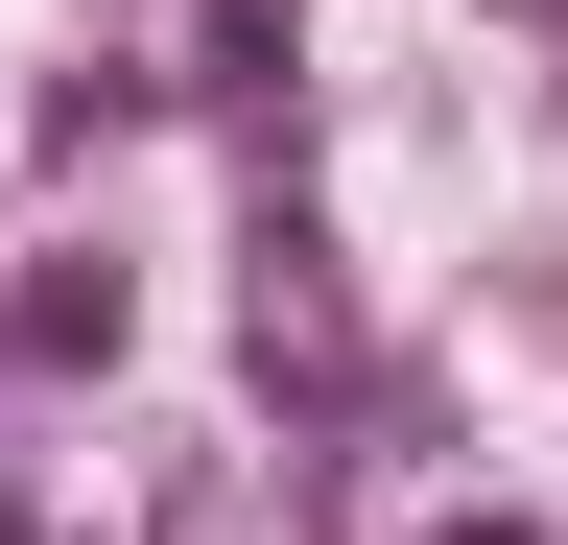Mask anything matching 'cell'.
<instances>
[{
	"instance_id": "cell-2",
	"label": "cell",
	"mask_w": 568,
	"mask_h": 545,
	"mask_svg": "<svg viewBox=\"0 0 568 545\" xmlns=\"http://www.w3.org/2000/svg\"><path fill=\"white\" fill-rule=\"evenodd\" d=\"M95 72H119L142 119H237L284 48H261V0H95Z\"/></svg>"
},
{
	"instance_id": "cell-4",
	"label": "cell",
	"mask_w": 568,
	"mask_h": 545,
	"mask_svg": "<svg viewBox=\"0 0 568 545\" xmlns=\"http://www.w3.org/2000/svg\"><path fill=\"white\" fill-rule=\"evenodd\" d=\"M426 545H545V522H426Z\"/></svg>"
},
{
	"instance_id": "cell-3",
	"label": "cell",
	"mask_w": 568,
	"mask_h": 545,
	"mask_svg": "<svg viewBox=\"0 0 568 545\" xmlns=\"http://www.w3.org/2000/svg\"><path fill=\"white\" fill-rule=\"evenodd\" d=\"M142 545H308V498H284V474H261V451H213V474H190V498H166V522H142Z\"/></svg>"
},
{
	"instance_id": "cell-1",
	"label": "cell",
	"mask_w": 568,
	"mask_h": 545,
	"mask_svg": "<svg viewBox=\"0 0 568 545\" xmlns=\"http://www.w3.org/2000/svg\"><path fill=\"white\" fill-rule=\"evenodd\" d=\"M237 332H261V380H284V403H355V380H379V332H355V261H332L308 214H261V238H237Z\"/></svg>"
}]
</instances>
